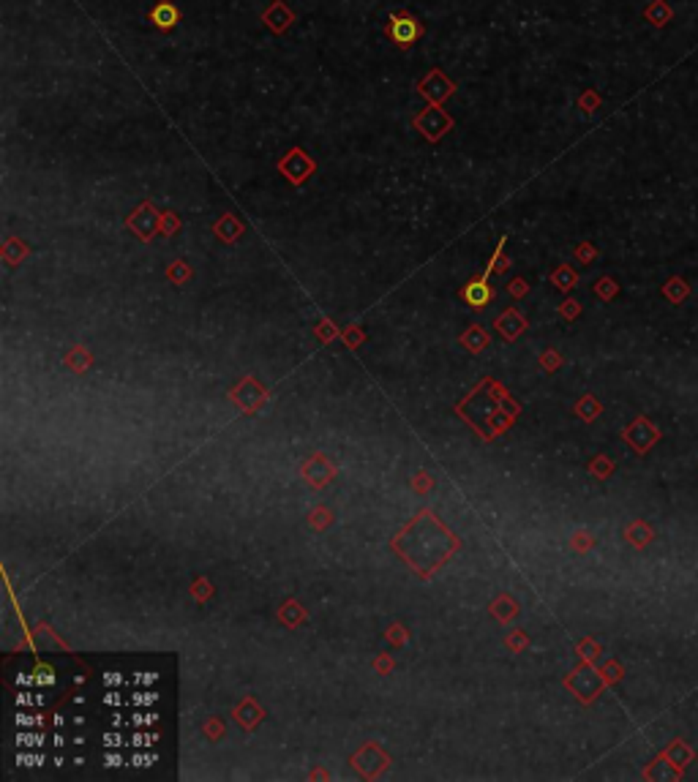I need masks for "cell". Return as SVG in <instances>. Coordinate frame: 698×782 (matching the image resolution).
<instances>
[{
  "label": "cell",
  "mask_w": 698,
  "mask_h": 782,
  "mask_svg": "<svg viewBox=\"0 0 698 782\" xmlns=\"http://www.w3.org/2000/svg\"><path fill=\"white\" fill-rule=\"evenodd\" d=\"M671 284H674V294H671V297H674V300H682V294H684V284H682V281H679V278H674Z\"/></svg>",
  "instance_id": "obj_5"
},
{
  "label": "cell",
  "mask_w": 698,
  "mask_h": 782,
  "mask_svg": "<svg viewBox=\"0 0 698 782\" xmlns=\"http://www.w3.org/2000/svg\"><path fill=\"white\" fill-rule=\"evenodd\" d=\"M464 297L469 300V306L483 308L488 300H491V287H488L486 281H472V284L464 289Z\"/></svg>",
  "instance_id": "obj_3"
},
{
  "label": "cell",
  "mask_w": 698,
  "mask_h": 782,
  "mask_svg": "<svg viewBox=\"0 0 698 782\" xmlns=\"http://www.w3.org/2000/svg\"><path fill=\"white\" fill-rule=\"evenodd\" d=\"M647 16H650L655 25H666L668 19H671V9H668L663 0H655L650 9H647Z\"/></svg>",
  "instance_id": "obj_4"
},
{
  "label": "cell",
  "mask_w": 698,
  "mask_h": 782,
  "mask_svg": "<svg viewBox=\"0 0 698 782\" xmlns=\"http://www.w3.org/2000/svg\"><path fill=\"white\" fill-rule=\"evenodd\" d=\"M178 19H180V11L172 6L170 0H161L158 6H153V11H150V22H153L155 28H161V31H170V28H175V25H178Z\"/></svg>",
  "instance_id": "obj_2"
},
{
  "label": "cell",
  "mask_w": 698,
  "mask_h": 782,
  "mask_svg": "<svg viewBox=\"0 0 698 782\" xmlns=\"http://www.w3.org/2000/svg\"><path fill=\"white\" fill-rule=\"evenodd\" d=\"M388 36L393 38V44H399L401 49H406V46H412L420 36H423V25H420V19H415L412 14L399 11L396 16H390Z\"/></svg>",
  "instance_id": "obj_1"
}]
</instances>
